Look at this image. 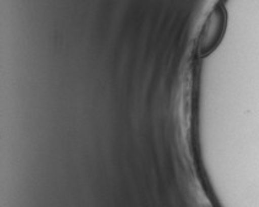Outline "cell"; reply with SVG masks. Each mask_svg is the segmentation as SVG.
I'll return each mask as SVG.
<instances>
[{
	"mask_svg": "<svg viewBox=\"0 0 259 207\" xmlns=\"http://www.w3.org/2000/svg\"><path fill=\"white\" fill-rule=\"evenodd\" d=\"M224 28V14L221 9L217 8L212 11L211 16L206 21L204 30L200 37V51L203 53H208L218 45L219 40L223 36Z\"/></svg>",
	"mask_w": 259,
	"mask_h": 207,
	"instance_id": "obj_1",
	"label": "cell"
}]
</instances>
